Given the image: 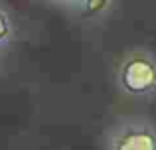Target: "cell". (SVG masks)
Wrapping results in <instances>:
<instances>
[{"instance_id":"6da1fadb","label":"cell","mask_w":156,"mask_h":150,"mask_svg":"<svg viewBox=\"0 0 156 150\" xmlns=\"http://www.w3.org/2000/svg\"><path fill=\"white\" fill-rule=\"evenodd\" d=\"M117 83L130 97H150L156 93V55L134 50L121 61Z\"/></svg>"},{"instance_id":"7a4b0ae2","label":"cell","mask_w":156,"mask_h":150,"mask_svg":"<svg viewBox=\"0 0 156 150\" xmlns=\"http://www.w3.org/2000/svg\"><path fill=\"white\" fill-rule=\"evenodd\" d=\"M107 150H156V128L144 120H126L111 131Z\"/></svg>"},{"instance_id":"3957f363","label":"cell","mask_w":156,"mask_h":150,"mask_svg":"<svg viewBox=\"0 0 156 150\" xmlns=\"http://www.w3.org/2000/svg\"><path fill=\"white\" fill-rule=\"evenodd\" d=\"M14 38V24H12L10 16L4 10H0V47L8 46Z\"/></svg>"},{"instance_id":"277c9868","label":"cell","mask_w":156,"mask_h":150,"mask_svg":"<svg viewBox=\"0 0 156 150\" xmlns=\"http://www.w3.org/2000/svg\"><path fill=\"white\" fill-rule=\"evenodd\" d=\"M107 4V0H85V8L89 12H97V10H103Z\"/></svg>"}]
</instances>
